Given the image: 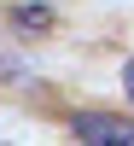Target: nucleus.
I'll list each match as a JSON object with an SVG mask.
<instances>
[{
    "mask_svg": "<svg viewBox=\"0 0 134 146\" xmlns=\"http://www.w3.org/2000/svg\"><path fill=\"white\" fill-rule=\"evenodd\" d=\"M70 135L88 140V146H134V123L111 111H76L70 117Z\"/></svg>",
    "mask_w": 134,
    "mask_h": 146,
    "instance_id": "nucleus-1",
    "label": "nucleus"
},
{
    "mask_svg": "<svg viewBox=\"0 0 134 146\" xmlns=\"http://www.w3.org/2000/svg\"><path fill=\"white\" fill-rule=\"evenodd\" d=\"M12 29L18 35H47L53 29V6H47V0H18V6H12Z\"/></svg>",
    "mask_w": 134,
    "mask_h": 146,
    "instance_id": "nucleus-2",
    "label": "nucleus"
},
{
    "mask_svg": "<svg viewBox=\"0 0 134 146\" xmlns=\"http://www.w3.org/2000/svg\"><path fill=\"white\" fill-rule=\"evenodd\" d=\"M123 94H128V100H134V58H128V64H123Z\"/></svg>",
    "mask_w": 134,
    "mask_h": 146,
    "instance_id": "nucleus-3",
    "label": "nucleus"
}]
</instances>
